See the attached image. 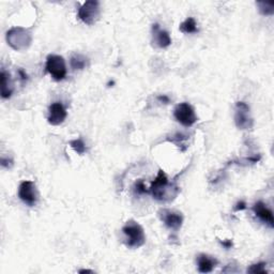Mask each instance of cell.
Returning <instances> with one entry per match:
<instances>
[{
	"label": "cell",
	"instance_id": "9c48e42d",
	"mask_svg": "<svg viewBox=\"0 0 274 274\" xmlns=\"http://www.w3.org/2000/svg\"><path fill=\"white\" fill-rule=\"evenodd\" d=\"M159 214L162 222L165 224L167 228L176 231L181 228L183 223V216L180 212L169 209H163L160 211Z\"/></svg>",
	"mask_w": 274,
	"mask_h": 274
},
{
	"label": "cell",
	"instance_id": "e0dca14e",
	"mask_svg": "<svg viewBox=\"0 0 274 274\" xmlns=\"http://www.w3.org/2000/svg\"><path fill=\"white\" fill-rule=\"evenodd\" d=\"M70 146L72 147V149L80 155H83L87 151V148H86L85 143L83 142V139L78 138V139H74L70 142Z\"/></svg>",
	"mask_w": 274,
	"mask_h": 274
},
{
	"label": "cell",
	"instance_id": "ac0fdd59",
	"mask_svg": "<svg viewBox=\"0 0 274 274\" xmlns=\"http://www.w3.org/2000/svg\"><path fill=\"white\" fill-rule=\"evenodd\" d=\"M258 8H259V12L262 15H273L274 14V4L273 3H257Z\"/></svg>",
	"mask_w": 274,
	"mask_h": 274
},
{
	"label": "cell",
	"instance_id": "277c9868",
	"mask_svg": "<svg viewBox=\"0 0 274 274\" xmlns=\"http://www.w3.org/2000/svg\"><path fill=\"white\" fill-rule=\"evenodd\" d=\"M46 72H48L55 81L60 82L67 76V67L64 57L59 55H49L46 58Z\"/></svg>",
	"mask_w": 274,
	"mask_h": 274
},
{
	"label": "cell",
	"instance_id": "d6986e66",
	"mask_svg": "<svg viewBox=\"0 0 274 274\" xmlns=\"http://www.w3.org/2000/svg\"><path fill=\"white\" fill-rule=\"evenodd\" d=\"M133 189H134V193L135 195H145V194H149V190L146 187L145 182L143 180H137V181L134 183V186H133Z\"/></svg>",
	"mask_w": 274,
	"mask_h": 274
},
{
	"label": "cell",
	"instance_id": "30bf717a",
	"mask_svg": "<svg viewBox=\"0 0 274 274\" xmlns=\"http://www.w3.org/2000/svg\"><path fill=\"white\" fill-rule=\"evenodd\" d=\"M68 116L67 109L61 102H54L49 107L48 121L52 125H60L64 123Z\"/></svg>",
	"mask_w": 274,
	"mask_h": 274
},
{
	"label": "cell",
	"instance_id": "4fadbf2b",
	"mask_svg": "<svg viewBox=\"0 0 274 274\" xmlns=\"http://www.w3.org/2000/svg\"><path fill=\"white\" fill-rule=\"evenodd\" d=\"M196 261L198 265V271L200 273L212 272L218 263L213 256H210L207 254H199L197 256Z\"/></svg>",
	"mask_w": 274,
	"mask_h": 274
},
{
	"label": "cell",
	"instance_id": "ba28073f",
	"mask_svg": "<svg viewBox=\"0 0 274 274\" xmlns=\"http://www.w3.org/2000/svg\"><path fill=\"white\" fill-rule=\"evenodd\" d=\"M19 197L20 199L29 207L37 205L39 194L36 183L34 181H23L19 186Z\"/></svg>",
	"mask_w": 274,
	"mask_h": 274
},
{
	"label": "cell",
	"instance_id": "44dd1931",
	"mask_svg": "<svg viewBox=\"0 0 274 274\" xmlns=\"http://www.w3.org/2000/svg\"><path fill=\"white\" fill-rule=\"evenodd\" d=\"M246 209V203L243 200H240L237 202V205L234 206V211H242Z\"/></svg>",
	"mask_w": 274,
	"mask_h": 274
},
{
	"label": "cell",
	"instance_id": "8992f818",
	"mask_svg": "<svg viewBox=\"0 0 274 274\" xmlns=\"http://www.w3.org/2000/svg\"><path fill=\"white\" fill-rule=\"evenodd\" d=\"M175 119L182 124L185 128H190L193 124L196 123L197 116L195 114L194 108L191 104L183 102V103L178 104L174 109Z\"/></svg>",
	"mask_w": 274,
	"mask_h": 274
},
{
	"label": "cell",
	"instance_id": "7402d4cb",
	"mask_svg": "<svg viewBox=\"0 0 274 274\" xmlns=\"http://www.w3.org/2000/svg\"><path fill=\"white\" fill-rule=\"evenodd\" d=\"M2 165H3V167L10 168V167L13 165V161H12V160H10V159L6 160L5 158H3V159H2Z\"/></svg>",
	"mask_w": 274,
	"mask_h": 274
},
{
	"label": "cell",
	"instance_id": "cb8c5ba5",
	"mask_svg": "<svg viewBox=\"0 0 274 274\" xmlns=\"http://www.w3.org/2000/svg\"><path fill=\"white\" fill-rule=\"evenodd\" d=\"M221 244L225 247V248H231L232 247V241L231 240H225V241H221Z\"/></svg>",
	"mask_w": 274,
	"mask_h": 274
},
{
	"label": "cell",
	"instance_id": "2e32d148",
	"mask_svg": "<svg viewBox=\"0 0 274 274\" xmlns=\"http://www.w3.org/2000/svg\"><path fill=\"white\" fill-rule=\"evenodd\" d=\"M179 30L181 31L182 34H185V35L196 34V33H198L197 23L193 18H187L184 22H182L181 24H180Z\"/></svg>",
	"mask_w": 274,
	"mask_h": 274
},
{
	"label": "cell",
	"instance_id": "52a82bcc",
	"mask_svg": "<svg viewBox=\"0 0 274 274\" xmlns=\"http://www.w3.org/2000/svg\"><path fill=\"white\" fill-rule=\"evenodd\" d=\"M234 123L239 130H249L253 128V118L250 116V108L244 102H238L234 113Z\"/></svg>",
	"mask_w": 274,
	"mask_h": 274
},
{
	"label": "cell",
	"instance_id": "6da1fadb",
	"mask_svg": "<svg viewBox=\"0 0 274 274\" xmlns=\"http://www.w3.org/2000/svg\"><path fill=\"white\" fill-rule=\"evenodd\" d=\"M149 193H151L153 198L158 201L167 202L177 196L179 187L176 184H169L166 174L160 169L158 176L151 183Z\"/></svg>",
	"mask_w": 274,
	"mask_h": 274
},
{
	"label": "cell",
	"instance_id": "7c38bea8",
	"mask_svg": "<svg viewBox=\"0 0 274 274\" xmlns=\"http://www.w3.org/2000/svg\"><path fill=\"white\" fill-rule=\"evenodd\" d=\"M253 211L255 215L259 218L261 222L269 225L271 228H273L274 227L273 213L272 211L267 207V205H264L262 201H257L253 206Z\"/></svg>",
	"mask_w": 274,
	"mask_h": 274
},
{
	"label": "cell",
	"instance_id": "d4e9b609",
	"mask_svg": "<svg viewBox=\"0 0 274 274\" xmlns=\"http://www.w3.org/2000/svg\"><path fill=\"white\" fill-rule=\"evenodd\" d=\"M158 100H159L160 102H162V103H164V104H168V103H169V102H170L169 98H168L167 96H165V95H164V96H160V97H158Z\"/></svg>",
	"mask_w": 274,
	"mask_h": 274
},
{
	"label": "cell",
	"instance_id": "7a4b0ae2",
	"mask_svg": "<svg viewBox=\"0 0 274 274\" xmlns=\"http://www.w3.org/2000/svg\"><path fill=\"white\" fill-rule=\"evenodd\" d=\"M122 232L125 236V245L129 248H138L146 242L144 228L137 222L130 220L122 227Z\"/></svg>",
	"mask_w": 274,
	"mask_h": 274
},
{
	"label": "cell",
	"instance_id": "5b68a950",
	"mask_svg": "<svg viewBox=\"0 0 274 274\" xmlns=\"http://www.w3.org/2000/svg\"><path fill=\"white\" fill-rule=\"evenodd\" d=\"M100 4L96 0L86 2L80 9H78V19L86 25H93L100 19Z\"/></svg>",
	"mask_w": 274,
	"mask_h": 274
},
{
	"label": "cell",
	"instance_id": "9a60e30c",
	"mask_svg": "<svg viewBox=\"0 0 274 274\" xmlns=\"http://www.w3.org/2000/svg\"><path fill=\"white\" fill-rule=\"evenodd\" d=\"M70 65H71L73 70L81 71V70H84L89 66V59L82 54H74L70 59Z\"/></svg>",
	"mask_w": 274,
	"mask_h": 274
},
{
	"label": "cell",
	"instance_id": "5bb4252c",
	"mask_svg": "<svg viewBox=\"0 0 274 274\" xmlns=\"http://www.w3.org/2000/svg\"><path fill=\"white\" fill-rule=\"evenodd\" d=\"M0 88H2V98L3 99H10L14 87L13 83L11 81V76L9 72H7L3 68L2 73H0Z\"/></svg>",
	"mask_w": 274,
	"mask_h": 274
},
{
	"label": "cell",
	"instance_id": "ffe728a7",
	"mask_svg": "<svg viewBox=\"0 0 274 274\" xmlns=\"http://www.w3.org/2000/svg\"><path fill=\"white\" fill-rule=\"evenodd\" d=\"M265 265H267L265 262H258V263L252 264L249 268H247V273H262V274L267 273Z\"/></svg>",
	"mask_w": 274,
	"mask_h": 274
},
{
	"label": "cell",
	"instance_id": "8fae6325",
	"mask_svg": "<svg viewBox=\"0 0 274 274\" xmlns=\"http://www.w3.org/2000/svg\"><path fill=\"white\" fill-rule=\"evenodd\" d=\"M152 41L160 49H166L171 44V38L166 30H162L158 23L152 25Z\"/></svg>",
	"mask_w": 274,
	"mask_h": 274
},
{
	"label": "cell",
	"instance_id": "484cf974",
	"mask_svg": "<svg viewBox=\"0 0 274 274\" xmlns=\"http://www.w3.org/2000/svg\"><path fill=\"white\" fill-rule=\"evenodd\" d=\"M80 273H93L91 270H80Z\"/></svg>",
	"mask_w": 274,
	"mask_h": 274
},
{
	"label": "cell",
	"instance_id": "3957f363",
	"mask_svg": "<svg viewBox=\"0 0 274 274\" xmlns=\"http://www.w3.org/2000/svg\"><path fill=\"white\" fill-rule=\"evenodd\" d=\"M7 42L15 51H25L33 42V35L26 28L14 27L7 33Z\"/></svg>",
	"mask_w": 274,
	"mask_h": 274
},
{
	"label": "cell",
	"instance_id": "603a6c76",
	"mask_svg": "<svg viewBox=\"0 0 274 274\" xmlns=\"http://www.w3.org/2000/svg\"><path fill=\"white\" fill-rule=\"evenodd\" d=\"M19 74H20V77H21V80L23 82H26L28 80V75L26 74V72L24 71V70L19 69Z\"/></svg>",
	"mask_w": 274,
	"mask_h": 274
}]
</instances>
